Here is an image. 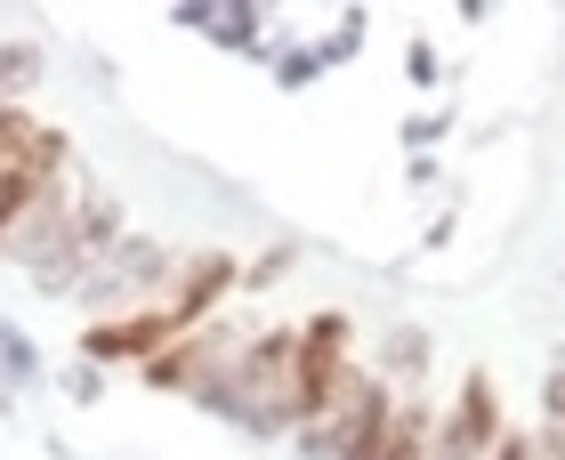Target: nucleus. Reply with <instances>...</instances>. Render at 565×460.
<instances>
[{"mask_svg": "<svg viewBox=\"0 0 565 460\" xmlns=\"http://www.w3.org/2000/svg\"><path fill=\"white\" fill-rule=\"evenodd\" d=\"M65 186H73L65 178V138L0 97V243H9L33 211H49Z\"/></svg>", "mask_w": 565, "mask_h": 460, "instance_id": "nucleus-1", "label": "nucleus"}, {"mask_svg": "<svg viewBox=\"0 0 565 460\" xmlns=\"http://www.w3.org/2000/svg\"><path fill=\"white\" fill-rule=\"evenodd\" d=\"M348 347H355V323L340 315V307H323V315L299 323V388H291V428H299V437L323 428L331 404L348 396V379H355Z\"/></svg>", "mask_w": 565, "mask_h": 460, "instance_id": "nucleus-2", "label": "nucleus"}, {"mask_svg": "<svg viewBox=\"0 0 565 460\" xmlns=\"http://www.w3.org/2000/svg\"><path fill=\"white\" fill-rule=\"evenodd\" d=\"M388 420H396V388H388L380 372L355 364L348 396L331 404V420L307 428V452H323V460H380V445H388Z\"/></svg>", "mask_w": 565, "mask_h": 460, "instance_id": "nucleus-3", "label": "nucleus"}, {"mask_svg": "<svg viewBox=\"0 0 565 460\" xmlns=\"http://www.w3.org/2000/svg\"><path fill=\"white\" fill-rule=\"evenodd\" d=\"M170 340H186V331L170 323L162 291H153V299H138V307H121V315L89 323V331H82V355H89V364H153Z\"/></svg>", "mask_w": 565, "mask_h": 460, "instance_id": "nucleus-4", "label": "nucleus"}, {"mask_svg": "<svg viewBox=\"0 0 565 460\" xmlns=\"http://www.w3.org/2000/svg\"><path fill=\"white\" fill-rule=\"evenodd\" d=\"M493 445H501V388H493V372H469L460 396H452V413L436 420V437H428V460H484Z\"/></svg>", "mask_w": 565, "mask_h": 460, "instance_id": "nucleus-5", "label": "nucleus"}, {"mask_svg": "<svg viewBox=\"0 0 565 460\" xmlns=\"http://www.w3.org/2000/svg\"><path fill=\"white\" fill-rule=\"evenodd\" d=\"M235 284H243V259H235V250H202V259H186V267L170 275L162 307H170V323H178V331H202Z\"/></svg>", "mask_w": 565, "mask_h": 460, "instance_id": "nucleus-6", "label": "nucleus"}, {"mask_svg": "<svg viewBox=\"0 0 565 460\" xmlns=\"http://www.w3.org/2000/svg\"><path fill=\"white\" fill-rule=\"evenodd\" d=\"M428 437H436V413H428L420 396H396V420H388L380 460H428Z\"/></svg>", "mask_w": 565, "mask_h": 460, "instance_id": "nucleus-7", "label": "nucleus"}, {"mask_svg": "<svg viewBox=\"0 0 565 460\" xmlns=\"http://www.w3.org/2000/svg\"><path fill=\"white\" fill-rule=\"evenodd\" d=\"M420 364H428V331H420V323H396V331H388V347H380V379H388V388L404 396V379H413Z\"/></svg>", "mask_w": 565, "mask_h": 460, "instance_id": "nucleus-8", "label": "nucleus"}, {"mask_svg": "<svg viewBox=\"0 0 565 460\" xmlns=\"http://www.w3.org/2000/svg\"><path fill=\"white\" fill-rule=\"evenodd\" d=\"M33 73H41V49H33V41H9V49H0V89L33 82Z\"/></svg>", "mask_w": 565, "mask_h": 460, "instance_id": "nucleus-9", "label": "nucleus"}, {"mask_svg": "<svg viewBox=\"0 0 565 460\" xmlns=\"http://www.w3.org/2000/svg\"><path fill=\"white\" fill-rule=\"evenodd\" d=\"M484 460H542V452H533V437H525V428H501V445L484 452Z\"/></svg>", "mask_w": 565, "mask_h": 460, "instance_id": "nucleus-10", "label": "nucleus"}, {"mask_svg": "<svg viewBox=\"0 0 565 460\" xmlns=\"http://www.w3.org/2000/svg\"><path fill=\"white\" fill-rule=\"evenodd\" d=\"M404 73H413V82L428 89V82H436V73H445V65H436V49H428V41H413V65H404Z\"/></svg>", "mask_w": 565, "mask_h": 460, "instance_id": "nucleus-11", "label": "nucleus"}]
</instances>
